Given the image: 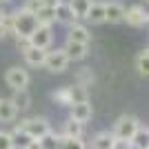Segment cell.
<instances>
[{"label":"cell","mask_w":149,"mask_h":149,"mask_svg":"<svg viewBox=\"0 0 149 149\" xmlns=\"http://www.w3.org/2000/svg\"><path fill=\"white\" fill-rule=\"evenodd\" d=\"M38 29V20L33 13L25 11V9H18L16 13H11V31H13V38H27Z\"/></svg>","instance_id":"1"},{"label":"cell","mask_w":149,"mask_h":149,"mask_svg":"<svg viewBox=\"0 0 149 149\" xmlns=\"http://www.w3.org/2000/svg\"><path fill=\"white\" fill-rule=\"evenodd\" d=\"M16 129H20L22 134H27L31 140H40L45 134L51 131V125H49V120L45 118V116H31V118L20 120V125Z\"/></svg>","instance_id":"2"},{"label":"cell","mask_w":149,"mask_h":149,"mask_svg":"<svg viewBox=\"0 0 149 149\" xmlns=\"http://www.w3.org/2000/svg\"><path fill=\"white\" fill-rule=\"evenodd\" d=\"M138 127H140V120H138L136 116L123 113V116H118V120L113 123V127L109 131L113 134L116 140H131V136L138 131Z\"/></svg>","instance_id":"3"},{"label":"cell","mask_w":149,"mask_h":149,"mask_svg":"<svg viewBox=\"0 0 149 149\" xmlns=\"http://www.w3.org/2000/svg\"><path fill=\"white\" fill-rule=\"evenodd\" d=\"M42 67L47 69V71H51V74H62V71L69 67V60H67V56H65L62 49H54V51H47Z\"/></svg>","instance_id":"4"},{"label":"cell","mask_w":149,"mask_h":149,"mask_svg":"<svg viewBox=\"0 0 149 149\" xmlns=\"http://www.w3.org/2000/svg\"><path fill=\"white\" fill-rule=\"evenodd\" d=\"M123 22H127V25L134 27V29L147 27V22H149L147 9H145L143 5H134V7H129V9H125V20Z\"/></svg>","instance_id":"5"},{"label":"cell","mask_w":149,"mask_h":149,"mask_svg":"<svg viewBox=\"0 0 149 149\" xmlns=\"http://www.w3.org/2000/svg\"><path fill=\"white\" fill-rule=\"evenodd\" d=\"M5 82L13 91L27 89V85H29V74H27V69H22V67H9L7 74H5Z\"/></svg>","instance_id":"6"},{"label":"cell","mask_w":149,"mask_h":149,"mask_svg":"<svg viewBox=\"0 0 149 149\" xmlns=\"http://www.w3.org/2000/svg\"><path fill=\"white\" fill-rule=\"evenodd\" d=\"M51 40H54L51 27H38V29L29 36V45H31V47H36V49H45V51H49Z\"/></svg>","instance_id":"7"},{"label":"cell","mask_w":149,"mask_h":149,"mask_svg":"<svg viewBox=\"0 0 149 149\" xmlns=\"http://www.w3.org/2000/svg\"><path fill=\"white\" fill-rule=\"evenodd\" d=\"M67 42L89 45V42H91V33H89V29H87L85 25L74 22V25H69V29H67Z\"/></svg>","instance_id":"8"},{"label":"cell","mask_w":149,"mask_h":149,"mask_svg":"<svg viewBox=\"0 0 149 149\" xmlns=\"http://www.w3.org/2000/svg\"><path fill=\"white\" fill-rule=\"evenodd\" d=\"M91 113H93V109H91L89 102H78V105L69 107V118L76 120V123H80V125L89 123V120H91Z\"/></svg>","instance_id":"9"},{"label":"cell","mask_w":149,"mask_h":149,"mask_svg":"<svg viewBox=\"0 0 149 149\" xmlns=\"http://www.w3.org/2000/svg\"><path fill=\"white\" fill-rule=\"evenodd\" d=\"M125 20V7L118 2H107L105 5V22H111V25H118Z\"/></svg>","instance_id":"10"},{"label":"cell","mask_w":149,"mask_h":149,"mask_svg":"<svg viewBox=\"0 0 149 149\" xmlns=\"http://www.w3.org/2000/svg\"><path fill=\"white\" fill-rule=\"evenodd\" d=\"M54 16H56V22H62V25H67V27L76 22V16H74V11H71V7L67 2H58L54 7Z\"/></svg>","instance_id":"11"},{"label":"cell","mask_w":149,"mask_h":149,"mask_svg":"<svg viewBox=\"0 0 149 149\" xmlns=\"http://www.w3.org/2000/svg\"><path fill=\"white\" fill-rule=\"evenodd\" d=\"M113 143H116L113 134L109 129H105V131H98V134L91 138V149H111Z\"/></svg>","instance_id":"12"},{"label":"cell","mask_w":149,"mask_h":149,"mask_svg":"<svg viewBox=\"0 0 149 149\" xmlns=\"http://www.w3.org/2000/svg\"><path fill=\"white\" fill-rule=\"evenodd\" d=\"M22 56H25L27 65H31V67H42L47 51H45V49H36V47H31V45H29V47L22 51Z\"/></svg>","instance_id":"13"},{"label":"cell","mask_w":149,"mask_h":149,"mask_svg":"<svg viewBox=\"0 0 149 149\" xmlns=\"http://www.w3.org/2000/svg\"><path fill=\"white\" fill-rule=\"evenodd\" d=\"M62 51H65V56H67V60H82V58L87 56V45H80V42H67L65 47H62Z\"/></svg>","instance_id":"14"},{"label":"cell","mask_w":149,"mask_h":149,"mask_svg":"<svg viewBox=\"0 0 149 149\" xmlns=\"http://www.w3.org/2000/svg\"><path fill=\"white\" fill-rule=\"evenodd\" d=\"M9 100H11V105L16 107V111H27V109L31 107V96H29L27 89H18V91H13V96Z\"/></svg>","instance_id":"15"},{"label":"cell","mask_w":149,"mask_h":149,"mask_svg":"<svg viewBox=\"0 0 149 149\" xmlns=\"http://www.w3.org/2000/svg\"><path fill=\"white\" fill-rule=\"evenodd\" d=\"M82 134H85V125L67 118L65 125H62V134H60V136L62 138H82Z\"/></svg>","instance_id":"16"},{"label":"cell","mask_w":149,"mask_h":149,"mask_svg":"<svg viewBox=\"0 0 149 149\" xmlns=\"http://www.w3.org/2000/svg\"><path fill=\"white\" fill-rule=\"evenodd\" d=\"M129 145H131V149H147L149 147V129L147 127H138V131L131 136V140H129Z\"/></svg>","instance_id":"17"},{"label":"cell","mask_w":149,"mask_h":149,"mask_svg":"<svg viewBox=\"0 0 149 149\" xmlns=\"http://www.w3.org/2000/svg\"><path fill=\"white\" fill-rule=\"evenodd\" d=\"M16 116H18V111H16V107L11 105V100L0 98V123H13Z\"/></svg>","instance_id":"18"},{"label":"cell","mask_w":149,"mask_h":149,"mask_svg":"<svg viewBox=\"0 0 149 149\" xmlns=\"http://www.w3.org/2000/svg\"><path fill=\"white\" fill-rule=\"evenodd\" d=\"M85 20H89V22H93V25L105 22V5H102V2H91V7L87 9Z\"/></svg>","instance_id":"19"},{"label":"cell","mask_w":149,"mask_h":149,"mask_svg":"<svg viewBox=\"0 0 149 149\" xmlns=\"http://www.w3.org/2000/svg\"><path fill=\"white\" fill-rule=\"evenodd\" d=\"M69 7H71V11H74L76 20H85V16H87V9L91 7V0H69L67 2Z\"/></svg>","instance_id":"20"},{"label":"cell","mask_w":149,"mask_h":149,"mask_svg":"<svg viewBox=\"0 0 149 149\" xmlns=\"http://www.w3.org/2000/svg\"><path fill=\"white\" fill-rule=\"evenodd\" d=\"M40 145V149H60V134L56 131H49V134H45L40 140H36Z\"/></svg>","instance_id":"21"},{"label":"cell","mask_w":149,"mask_h":149,"mask_svg":"<svg viewBox=\"0 0 149 149\" xmlns=\"http://www.w3.org/2000/svg\"><path fill=\"white\" fill-rule=\"evenodd\" d=\"M9 136H11V147H13V149H27L31 143H33V140H31L27 134H22L20 129H13Z\"/></svg>","instance_id":"22"},{"label":"cell","mask_w":149,"mask_h":149,"mask_svg":"<svg viewBox=\"0 0 149 149\" xmlns=\"http://www.w3.org/2000/svg\"><path fill=\"white\" fill-rule=\"evenodd\" d=\"M36 20H38V27H51L54 22H56V16H54V9H47V7H42V9H38L36 13Z\"/></svg>","instance_id":"23"},{"label":"cell","mask_w":149,"mask_h":149,"mask_svg":"<svg viewBox=\"0 0 149 149\" xmlns=\"http://www.w3.org/2000/svg\"><path fill=\"white\" fill-rule=\"evenodd\" d=\"M51 100H54L56 105H62V107H71L74 105V102H71V91H69V87L56 89V91L51 93Z\"/></svg>","instance_id":"24"},{"label":"cell","mask_w":149,"mask_h":149,"mask_svg":"<svg viewBox=\"0 0 149 149\" xmlns=\"http://www.w3.org/2000/svg\"><path fill=\"white\" fill-rule=\"evenodd\" d=\"M136 69H138V74L143 76V78H147V76H149V49H147V47L138 54V58H136Z\"/></svg>","instance_id":"25"},{"label":"cell","mask_w":149,"mask_h":149,"mask_svg":"<svg viewBox=\"0 0 149 149\" xmlns=\"http://www.w3.org/2000/svg\"><path fill=\"white\" fill-rule=\"evenodd\" d=\"M71 91V102L78 105V102H89V93H87V87H80V85H74L69 87Z\"/></svg>","instance_id":"26"},{"label":"cell","mask_w":149,"mask_h":149,"mask_svg":"<svg viewBox=\"0 0 149 149\" xmlns=\"http://www.w3.org/2000/svg\"><path fill=\"white\" fill-rule=\"evenodd\" d=\"M60 149H87L82 138H62L60 136Z\"/></svg>","instance_id":"27"},{"label":"cell","mask_w":149,"mask_h":149,"mask_svg":"<svg viewBox=\"0 0 149 149\" xmlns=\"http://www.w3.org/2000/svg\"><path fill=\"white\" fill-rule=\"evenodd\" d=\"M91 82H93V74H91V69H82V71H78V76H76V85H80V87H91Z\"/></svg>","instance_id":"28"},{"label":"cell","mask_w":149,"mask_h":149,"mask_svg":"<svg viewBox=\"0 0 149 149\" xmlns=\"http://www.w3.org/2000/svg\"><path fill=\"white\" fill-rule=\"evenodd\" d=\"M22 9H25V11H29V13H36L38 9H42V5H40V0H25Z\"/></svg>","instance_id":"29"},{"label":"cell","mask_w":149,"mask_h":149,"mask_svg":"<svg viewBox=\"0 0 149 149\" xmlns=\"http://www.w3.org/2000/svg\"><path fill=\"white\" fill-rule=\"evenodd\" d=\"M0 149H13L11 147V136H9V131H2V129H0Z\"/></svg>","instance_id":"30"},{"label":"cell","mask_w":149,"mask_h":149,"mask_svg":"<svg viewBox=\"0 0 149 149\" xmlns=\"http://www.w3.org/2000/svg\"><path fill=\"white\" fill-rule=\"evenodd\" d=\"M111 149H131V145H129V140H116Z\"/></svg>","instance_id":"31"},{"label":"cell","mask_w":149,"mask_h":149,"mask_svg":"<svg viewBox=\"0 0 149 149\" xmlns=\"http://www.w3.org/2000/svg\"><path fill=\"white\" fill-rule=\"evenodd\" d=\"M58 2H62V0H40V5H42V7H47V9H54V7H56Z\"/></svg>","instance_id":"32"},{"label":"cell","mask_w":149,"mask_h":149,"mask_svg":"<svg viewBox=\"0 0 149 149\" xmlns=\"http://www.w3.org/2000/svg\"><path fill=\"white\" fill-rule=\"evenodd\" d=\"M5 18H7V13L0 9V27H2V22H5Z\"/></svg>","instance_id":"33"},{"label":"cell","mask_w":149,"mask_h":149,"mask_svg":"<svg viewBox=\"0 0 149 149\" xmlns=\"http://www.w3.org/2000/svg\"><path fill=\"white\" fill-rule=\"evenodd\" d=\"M27 149H40V145H38L36 140H33V143H31V145H29V147H27Z\"/></svg>","instance_id":"34"},{"label":"cell","mask_w":149,"mask_h":149,"mask_svg":"<svg viewBox=\"0 0 149 149\" xmlns=\"http://www.w3.org/2000/svg\"><path fill=\"white\" fill-rule=\"evenodd\" d=\"M2 38H5V29H2V27H0V40H2Z\"/></svg>","instance_id":"35"},{"label":"cell","mask_w":149,"mask_h":149,"mask_svg":"<svg viewBox=\"0 0 149 149\" xmlns=\"http://www.w3.org/2000/svg\"><path fill=\"white\" fill-rule=\"evenodd\" d=\"M0 2H11V0H0Z\"/></svg>","instance_id":"36"}]
</instances>
